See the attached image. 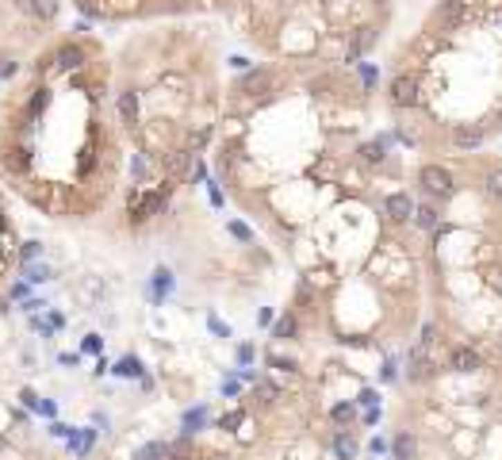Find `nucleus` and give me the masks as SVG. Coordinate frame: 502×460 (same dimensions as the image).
<instances>
[{"mask_svg":"<svg viewBox=\"0 0 502 460\" xmlns=\"http://www.w3.org/2000/svg\"><path fill=\"white\" fill-rule=\"evenodd\" d=\"M372 92L368 66H238L211 146L219 192L288 249L341 200L399 177L395 134H364Z\"/></svg>","mask_w":502,"mask_h":460,"instance_id":"1","label":"nucleus"},{"mask_svg":"<svg viewBox=\"0 0 502 460\" xmlns=\"http://www.w3.org/2000/svg\"><path fill=\"white\" fill-rule=\"evenodd\" d=\"M123 177L111 46L66 27L0 81V188L54 227H104Z\"/></svg>","mask_w":502,"mask_h":460,"instance_id":"2","label":"nucleus"},{"mask_svg":"<svg viewBox=\"0 0 502 460\" xmlns=\"http://www.w3.org/2000/svg\"><path fill=\"white\" fill-rule=\"evenodd\" d=\"M111 62L127 177L107 227L138 238L169 215L181 188L204 177L231 81L222 77L219 31L204 19L131 27L111 46Z\"/></svg>","mask_w":502,"mask_h":460,"instance_id":"3","label":"nucleus"},{"mask_svg":"<svg viewBox=\"0 0 502 460\" xmlns=\"http://www.w3.org/2000/svg\"><path fill=\"white\" fill-rule=\"evenodd\" d=\"M406 150L476 154L502 134V0H433L384 81Z\"/></svg>","mask_w":502,"mask_h":460,"instance_id":"4","label":"nucleus"},{"mask_svg":"<svg viewBox=\"0 0 502 460\" xmlns=\"http://www.w3.org/2000/svg\"><path fill=\"white\" fill-rule=\"evenodd\" d=\"M395 0H246L226 27L261 62L357 69L391 27Z\"/></svg>","mask_w":502,"mask_h":460,"instance_id":"5","label":"nucleus"},{"mask_svg":"<svg viewBox=\"0 0 502 460\" xmlns=\"http://www.w3.org/2000/svg\"><path fill=\"white\" fill-rule=\"evenodd\" d=\"M246 0H69L81 19L100 27H146L173 19H226Z\"/></svg>","mask_w":502,"mask_h":460,"instance_id":"6","label":"nucleus"},{"mask_svg":"<svg viewBox=\"0 0 502 460\" xmlns=\"http://www.w3.org/2000/svg\"><path fill=\"white\" fill-rule=\"evenodd\" d=\"M66 8L69 0H0V81L66 31Z\"/></svg>","mask_w":502,"mask_h":460,"instance_id":"7","label":"nucleus"},{"mask_svg":"<svg viewBox=\"0 0 502 460\" xmlns=\"http://www.w3.org/2000/svg\"><path fill=\"white\" fill-rule=\"evenodd\" d=\"M19 257H24V230L16 219V200L0 188V292L12 284Z\"/></svg>","mask_w":502,"mask_h":460,"instance_id":"8","label":"nucleus"},{"mask_svg":"<svg viewBox=\"0 0 502 460\" xmlns=\"http://www.w3.org/2000/svg\"><path fill=\"white\" fill-rule=\"evenodd\" d=\"M391 457L395 460H414L418 457V434H414V430H399L395 441H391Z\"/></svg>","mask_w":502,"mask_h":460,"instance_id":"9","label":"nucleus"}]
</instances>
